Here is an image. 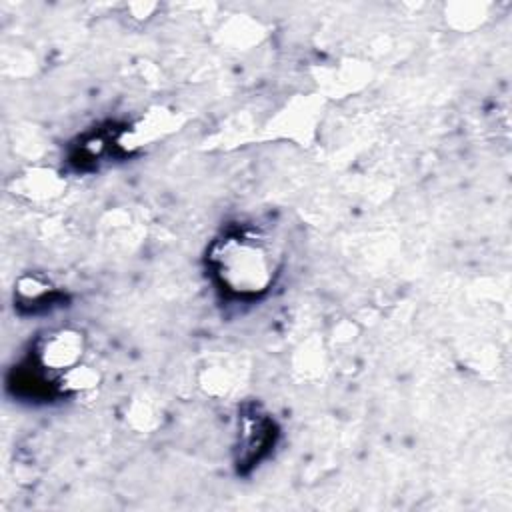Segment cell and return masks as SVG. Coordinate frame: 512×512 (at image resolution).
I'll list each match as a JSON object with an SVG mask.
<instances>
[{"label":"cell","instance_id":"1","mask_svg":"<svg viewBox=\"0 0 512 512\" xmlns=\"http://www.w3.org/2000/svg\"><path fill=\"white\" fill-rule=\"evenodd\" d=\"M216 260L222 282L238 294H258L272 278L268 252L248 238H230Z\"/></svg>","mask_w":512,"mask_h":512},{"label":"cell","instance_id":"2","mask_svg":"<svg viewBox=\"0 0 512 512\" xmlns=\"http://www.w3.org/2000/svg\"><path fill=\"white\" fill-rule=\"evenodd\" d=\"M82 344L78 334H70V332H58L54 334L46 346H44V364L54 366V368H64L70 366L80 352Z\"/></svg>","mask_w":512,"mask_h":512}]
</instances>
